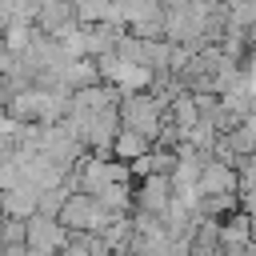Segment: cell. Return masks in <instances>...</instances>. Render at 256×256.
<instances>
[{"instance_id": "obj_1", "label": "cell", "mask_w": 256, "mask_h": 256, "mask_svg": "<svg viewBox=\"0 0 256 256\" xmlns=\"http://www.w3.org/2000/svg\"><path fill=\"white\" fill-rule=\"evenodd\" d=\"M120 124L124 128H136V132H144L148 140L160 132V100H152V96H144V92H132V96H124V104H120Z\"/></svg>"}, {"instance_id": "obj_2", "label": "cell", "mask_w": 256, "mask_h": 256, "mask_svg": "<svg viewBox=\"0 0 256 256\" xmlns=\"http://www.w3.org/2000/svg\"><path fill=\"white\" fill-rule=\"evenodd\" d=\"M148 136L144 132H136V128H124L120 124V132H116V140H112V152L120 156V160H140L144 152H148Z\"/></svg>"}]
</instances>
